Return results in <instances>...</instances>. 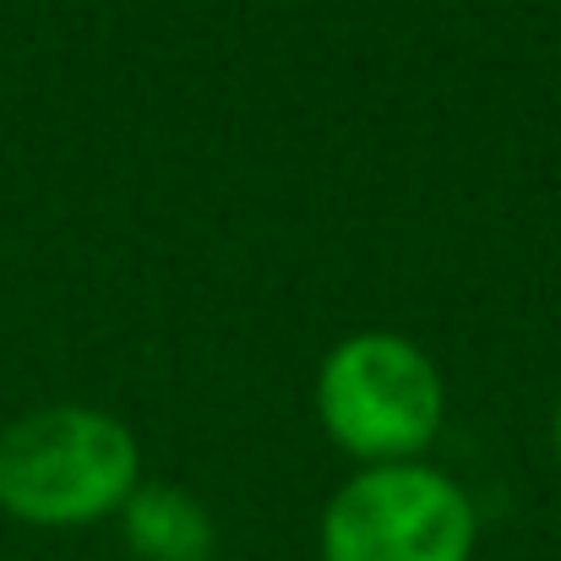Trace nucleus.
<instances>
[{
  "mask_svg": "<svg viewBox=\"0 0 561 561\" xmlns=\"http://www.w3.org/2000/svg\"><path fill=\"white\" fill-rule=\"evenodd\" d=\"M311 403L322 436L360 469L414 463L442 436L447 381L414 339L366 328L322 355Z\"/></svg>",
  "mask_w": 561,
  "mask_h": 561,
  "instance_id": "2",
  "label": "nucleus"
},
{
  "mask_svg": "<svg viewBox=\"0 0 561 561\" xmlns=\"http://www.w3.org/2000/svg\"><path fill=\"white\" fill-rule=\"evenodd\" d=\"M142 485L137 431L99 403H44L0 425V513L27 529H88Z\"/></svg>",
  "mask_w": 561,
  "mask_h": 561,
  "instance_id": "1",
  "label": "nucleus"
},
{
  "mask_svg": "<svg viewBox=\"0 0 561 561\" xmlns=\"http://www.w3.org/2000/svg\"><path fill=\"white\" fill-rule=\"evenodd\" d=\"M115 518L137 561H213L218 551V524L207 502L170 480H142Z\"/></svg>",
  "mask_w": 561,
  "mask_h": 561,
  "instance_id": "4",
  "label": "nucleus"
},
{
  "mask_svg": "<svg viewBox=\"0 0 561 561\" xmlns=\"http://www.w3.org/2000/svg\"><path fill=\"white\" fill-rule=\"evenodd\" d=\"M551 453H557V469H561V398H557V409H551Z\"/></svg>",
  "mask_w": 561,
  "mask_h": 561,
  "instance_id": "5",
  "label": "nucleus"
},
{
  "mask_svg": "<svg viewBox=\"0 0 561 561\" xmlns=\"http://www.w3.org/2000/svg\"><path fill=\"white\" fill-rule=\"evenodd\" d=\"M474 546L480 513L469 491L425 458L355 469L317 524L322 561H474Z\"/></svg>",
  "mask_w": 561,
  "mask_h": 561,
  "instance_id": "3",
  "label": "nucleus"
}]
</instances>
